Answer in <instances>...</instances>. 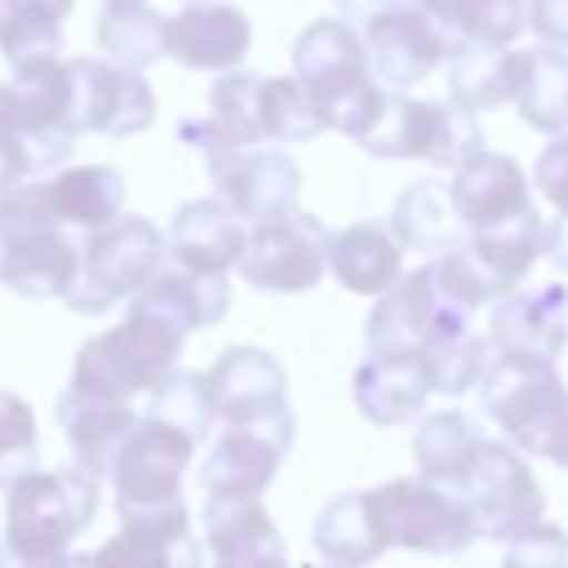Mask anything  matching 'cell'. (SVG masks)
<instances>
[{"label": "cell", "mask_w": 568, "mask_h": 568, "mask_svg": "<svg viewBox=\"0 0 568 568\" xmlns=\"http://www.w3.org/2000/svg\"><path fill=\"white\" fill-rule=\"evenodd\" d=\"M182 342H186V328L178 320L133 297L115 328L89 337L75 351V368L67 386L80 395L133 404V395H151L178 368Z\"/></svg>", "instance_id": "1"}, {"label": "cell", "mask_w": 568, "mask_h": 568, "mask_svg": "<svg viewBox=\"0 0 568 568\" xmlns=\"http://www.w3.org/2000/svg\"><path fill=\"white\" fill-rule=\"evenodd\" d=\"M293 80L315 102L320 124L337 129L355 142L377 124V115L386 106V93L368 71L364 40L346 18H320L297 36Z\"/></svg>", "instance_id": "2"}, {"label": "cell", "mask_w": 568, "mask_h": 568, "mask_svg": "<svg viewBox=\"0 0 568 568\" xmlns=\"http://www.w3.org/2000/svg\"><path fill=\"white\" fill-rule=\"evenodd\" d=\"M80 266L71 235L44 195V182H22L0 200V284L22 297H67Z\"/></svg>", "instance_id": "3"}, {"label": "cell", "mask_w": 568, "mask_h": 568, "mask_svg": "<svg viewBox=\"0 0 568 568\" xmlns=\"http://www.w3.org/2000/svg\"><path fill=\"white\" fill-rule=\"evenodd\" d=\"M98 515V479L75 466L62 470H31L4 497V546L9 555L27 559H58L71 555L67 546L93 524Z\"/></svg>", "instance_id": "4"}, {"label": "cell", "mask_w": 568, "mask_h": 568, "mask_svg": "<svg viewBox=\"0 0 568 568\" xmlns=\"http://www.w3.org/2000/svg\"><path fill=\"white\" fill-rule=\"evenodd\" d=\"M164 235L146 217L124 213L120 222L80 240L75 284L62 302L75 315H106L115 302H133L164 271Z\"/></svg>", "instance_id": "5"}, {"label": "cell", "mask_w": 568, "mask_h": 568, "mask_svg": "<svg viewBox=\"0 0 568 568\" xmlns=\"http://www.w3.org/2000/svg\"><path fill=\"white\" fill-rule=\"evenodd\" d=\"M368 155L382 160H426L435 169H462L470 155L484 151V129L470 111L430 98L386 93L377 124L359 138Z\"/></svg>", "instance_id": "6"}, {"label": "cell", "mask_w": 568, "mask_h": 568, "mask_svg": "<svg viewBox=\"0 0 568 568\" xmlns=\"http://www.w3.org/2000/svg\"><path fill=\"white\" fill-rule=\"evenodd\" d=\"M568 386L550 359L537 355H493L479 377V408L501 426L515 453H546V439L564 413Z\"/></svg>", "instance_id": "7"}, {"label": "cell", "mask_w": 568, "mask_h": 568, "mask_svg": "<svg viewBox=\"0 0 568 568\" xmlns=\"http://www.w3.org/2000/svg\"><path fill=\"white\" fill-rule=\"evenodd\" d=\"M364 501L386 550L399 546L422 555H457L475 541L470 510L453 488L426 479H386L377 488H364Z\"/></svg>", "instance_id": "8"}, {"label": "cell", "mask_w": 568, "mask_h": 568, "mask_svg": "<svg viewBox=\"0 0 568 568\" xmlns=\"http://www.w3.org/2000/svg\"><path fill=\"white\" fill-rule=\"evenodd\" d=\"M4 93H9V124H13V142L22 151L27 178L36 182L44 173H58L75 146L67 62L58 58L18 62Z\"/></svg>", "instance_id": "9"}, {"label": "cell", "mask_w": 568, "mask_h": 568, "mask_svg": "<svg viewBox=\"0 0 568 568\" xmlns=\"http://www.w3.org/2000/svg\"><path fill=\"white\" fill-rule=\"evenodd\" d=\"M191 457H195V444L138 413L124 448L115 453V466H111V484H115V510L120 519L124 515H155V510H173V506H186L182 497V479L191 470Z\"/></svg>", "instance_id": "10"}, {"label": "cell", "mask_w": 568, "mask_h": 568, "mask_svg": "<svg viewBox=\"0 0 568 568\" xmlns=\"http://www.w3.org/2000/svg\"><path fill=\"white\" fill-rule=\"evenodd\" d=\"M462 501L470 510L475 537H488V541H510L524 528L541 524V515H546V493H541L532 466L506 439H484V448L462 484Z\"/></svg>", "instance_id": "11"}, {"label": "cell", "mask_w": 568, "mask_h": 568, "mask_svg": "<svg viewBox=\"0 0 568 568\" xmlns=\"http://www.w3.org/2000/svg\"><path fill=\"white\" fill-rule=\"evenodd\" d=\"M466 328H470V315L435 288L430 266H417V271L399 275L373 302L368 324H364V342H368V355L395 359V355H422L426 342L453 337Z\"/></svg>", "instance_id": "12"}, {"label": "cell", "mask_w": 568, "mask_h": 568, "mask_svg": "<svg viewBox=\"0 0 568 568\" xmlns=\"http://www.w3.org/2000/svg\"><path fill=\"white\" fill-rule=\"evenodd\" d=\"M235 271L262 293H306L328 271V231L315 213L293 209L288 217L248 226Z\"/></svg>", "instance_id": "13"}, {"label": "cell", "mask_w": 568, "mask_h": 568, "mask_svg": "<svg viewBox=\"0 0 568 568\" xmlns=\"http://www.w3.org/2000/svg\"><path fill=\"white\" fill-rule=\"evenodd\" d=\"M213 200L244 226H262L275 217H288L297 209L302 169L293 155L275 146H244V151H204Z\"/></svg>", "instance_id": "14"}, {"label": "cell", "mask_w": 568, "mask_h": 568, "mask_svg": "<svg viewBox=\"0 0 568 568\" xmlns=\"http://www.w3.org/2000/svg\"><path fill=\"white\" fill-rule=\"evenodd\" d=\"M293 413L262 426H226L200 462L204 501H262L293 444Z\"/></svg>", "instance_id": "15"}, {"label": "cell", "mask_w": 568, "mask_h": 568, "mask_svg": "<svg viewBox=\"0 0 568 568\" xmlns=\"http://www.w3.org/2000/svg\"><path fill=\"white\" fill-rule=\"evenodd\" d=\"M71 124L75 133L133 138L155 124V93L142 71L115 67L106 58H71Z\"/></svg>", "instance_id": "16"}, {"label": "cell", "mask_w": 568, "mask_h": 568, "mask_svg": "<svg viewBox=\"0 0 568 568\" xmlns=\"http://www.w3.org/2000/svg\"><path fill=\"white\" fill-rule=\"evenodd\" d=\"M204 382H209L213 417H222L226 426H262V422L293 413L288 408V377H284L280 359L257 351V346L222 351L217 364L204 373Z\"/></svg>", "instance_id": "17"}, {"label": "cell", "mask_w": 568, "mask_h": 568, "mask_svg": "<svg viewBox=\"0 0 568 568\" xmlns=\"http://www.w3.org/2000/svg\"><path fill=\"white\" fill-rule=\"evenodd\" d=\"M89 568H204V541L195 537L191 506L124 515L120 528L89 555Z\"/></svg>", "instance_id": "18"}, {"label": "cell", "mask_w": 568, "mask_h": 568, "mask_svg": "<svg viewBox=\"0 0 568 568\" xmlns=\"http://www.w3.org/2000/svg\"><path fill=\"white\" fill-rule=\"evenodd\" d=\"M253 27L248 13L222 0L209 4H182L173 18H164V58L182 62L186 71H240L248 58Z\"/></svg>", "instance_id": "19"}, {"label": "cell", "mask_w": 568, "mask_h": 568, "mask_svg": "<svg viewBox=\"0 0 568 568\" xmlns=\"http://www.w3.org/2000/svg\"><path fill=\"white\" fill-rule=\"evenodd\" d=\"M488 346L497 355H537V359H559L568 346V288L564 284H541L528 293H506L488 311Z\"/></svg>", "instance_id": "20"}, {"label": "cell", "mask_w": 568, "mask_h": 568, "mask_svg": "<svg viewBox=\"0 0 568 568\" xmlns=\"http://www.w3.org/2000/svg\"><path fill=\"white\" fill-rule=\"evenodd\" d=\"M359 40H364V58H368L373 80H382L390 89H408L444 62L439 36L430 31V22L413 4H395L377 18H368Z\"/></svg>", "instance_id": "21"}, {"label": "cell", "mask_w": 568, "mask_h": 568, "mask_svg": "<svg viewBox=\"0 0 568 568\" xmlns=\"http://www.w3.org/2000/svg\"><path fill=\"white\" fill-rule=\"evenodd\" d=\"M200 528L213 568H288L284 537L262 501H204Z\"/></svg>", "instance_id": "22"}, {"label": "cell", "mask_w": 568, "mask_h": 568, "mask_svg": "<svg viewBox=\"0 0 568 568\" xmlns=\"http://www.w3.org/2000/svg\"><path fill=\"white\" fill-rule=\"evenodd\" d=\"M448 200H453V213L466 226V235L488 231V226H497V222H506L532 204L524 169L501 151H479L462 169H453Z\"/></svg>", "instance_id": "23"}, {"label": "cell", "mask_w": 568, "mask_h": 568, "mask_svg": "<svg viewBox=\"0 0 568 568\" xmlns=\"http://www.w3.org/2000/svg\"><path fill=\"white\" fill-rule=\"evenodd\" d=\"M244 235H248V226L235 222L217 200H191V204H182L173 213L164 248H169L173 266L226 280V271L244 253Z\"/></svg>", "instance_id": "24"}, {"label": "cell", "mask_w": 568, "mask_h": 568, "mask_svg": "<svg viewBox=\"0 0 568 568\" xmlns=\"http://www.w3.org/2000/svg\"><path fill=\"white\" fill-rule=\"evenodd\" d=\"M58 422L67 430V444L75 453V470H84L89 479H106L115 466V453L124 448L138 408L120 404V399H98V395H80V390H62L58 395Z\"/></svg>", "instance_id": "25"}, {"label": "cell", "mask_w": 568, "mask_h": 568, "mask_svg": "<svg viewBox=\"0 0 568 568\" xmlns=\"http://www.w3.org/2000/svg\"><path fill=\"white\" fill-rule=\"evenodd\" d=\"M444 44V58L457 49H510L528 27V0H413Z\"/></svg>", "instance_id": "26"}, {"label": "cell", "mask_w": 568, "mask_h": 568, "mask_svg": "<svg viewBox=\"0 0 568 568\" xmlns=\"http://www.w3.org/2000/svg\"><path fill=\"white\" fill-rule=\"evenodd\" d=\"M541 213L528 204L524 213L488 226V231H470L462 240L479 284L488 288V297H506L519 288V280L532 271V262L541 257Z\"/></svg>", "instance_id": "27"}, {"label": "cell", "mask_w": 568, "mask_h": 568, "mask_svg": "<svg viewBox=\"0 0 568 568\" xmlns=\"http://www.w3.org/2000/svg\"><path fill=\"white\" fill-rule=\"evenodd\" d=\"M53 217L71 235H93L111 222L124 217V178L111 164H80V169H58L53 178H40Z\"/></svg>", "instance_id": "28"}, {"label": "cell", "mask_w": 568, "mask_h": 568, "mask_svg": "<svg viewBox=\"0 0 568 568\" xmlns=\"http://www.w3.org/2000/svg\"><path fill=\"white\" fill-rule=\"evenodd\" d=\"M351 395H355V408L373 426H404L408 417H417L426 408V395H430L422 355H395V359L368 355L355 368Z\"/></svg>", "instance_id": "29"}, {"label": "cell", "mask_w": 568, "mask_h": 568, "mask_svg": "<svg viewBox=\"0 0 568 568\" xmlns=\"http://www.w3.org/2000/svg\"><path fill=\"white\" fill-rule=\"evenodd\" d=\"M328 271L342 288L382 297L404 275V248L390 240L382 222H355L328 235Z\"/></svg>", "instance_id": "30"}, {"label": "cell", "mask_w": 568, "mask_h": 568, "mask_svg": "<svg viewBox=\"0 0 568 568\" xmlns=\"http://www.w3.org/2000/svg\"><path fill=\"white\" fill-rule=\"evenodd\" d=\"M484 448V435L479 426L457 413V408H444V413H426L413 430V462H417V479L426 484H439V488H453L462 493L475 457Z\"/></svg>", "instance_id": "31"}, {"label": "cell", "mask_w": 568, "mask_h": 568, "mask_svg": "<svg viewBox=\"0 0 568 568\" xmlns=\"http://www.w3.org/2000/svg\"><path fill=\"white\" fill-rule=\"evenodd\" d=\"M515 111L524 124H532L546 138L568 133V53L532 44L515 49V89H510Z\"/></svg>", "instance_id": "32"}, {"label": "cell", "mask_w": 568, "mask_h": 568, "mask_svg": "<svg viewBox=\"0 0 568 568\" xmlns=\"http://www.w3.org/2000/svg\"><path fill=\"white\" fill-rule=\"evenodd\" d=\"M390 240L399 248H417V253H448L466 240V226L457 222L453 213V200H448V182L444 178H422L413 182L395 209H390Z\"/></svg>", "instance_id": "33"}, {"label": "cell", "mask_w": 568, "mask_h": 568, "mask_svg": "<svg viewBox=\"0 0 568 568\" xmlns=\"http://www.w3.org/2000/svg\"><path fill=\"white\" fill-rule=\"evenodd\" d=\"M315 550L333 568H364L377 555H386L364 493H337L333 501H324V510L315 519Z\"/></svg>", "instance_id": "34"}, {"label": "cell", "mask_w": 568, "mask_h": 568, "mask_svg": "<svg viewBox=\"0 0 568 568\" xmlns=\"http://www.w3.org/2000/svg\"><path fill=\"white\" fill-rule=\"evenodd\" d=\"M448 62V93L453 106L479 115L510 102L515 89V49H457Z\"/></svg>", "instance_id": "35"}, {"label": "cell", "mask_w": 568, "mask_h": 568, "mask_svg": "<svg viewBox=\"0 0 568 568\" xmlns=\"http://www.w3.org/2000/svg\"><path fill=\"white\" fill-rule=\"evenodd\" d=\"M71 4L75 0H0V53L13 67L31 58H58Z\"/></svg>", "instance_id": "36"}, {"label": "cell", "mask_w": 568, "mask_h": 568, "mask_svg": "<svg viewBox=\"0 0 568 568\" xmlns=\"http://www.w3.org/2000/svg\"><path fill=\"white\" fill-rule=\"evenodd\" d=\"M98 49L115 67H146L164 53V18L142 0V4H106L98 13Z\"/></svg>", "instance_id": "37"}, {"label": "cell", "mask_w": 568, "mask_h": 568, "mask_svg": "<svg viewBox=\"0 0 568 568\" xmlns=\"http://www.w3.org/2000/svg\"><path fill=\"white\" fill-rule=\"evenodd\" d=\"M320 111L293 75H262L257 84V133L262 142H311L320 133Z\"/></svg>", "instance_id": "38"}, {"label": "cell", "mask_w": 568, "mask_h": 568, "mask_svg": "<svg viewBox=\"0 0 568 568\" xmlns=\"http://www.w3.org/2000/svg\"><path fill=\"white\" fill-rule=\"evenodd\" d=\"M422 368H426L430 390L466 395L479 386V377L488 368V337H479L475 328L453 333V337H435L422 346Z\"/></svg>", "instance_id": "39"}, {"label": "cell", "mask_w": 568, "mask_h": 568, "mask_svg": "<svg viewBox=\"0 0 568 568\" xmlns=\"http://www.w3.org/2000/svg\"><path fill=\"white\" fill-rule=\"evenodd\" d=\"M146 417L182 430L191 444H204L213 430V399H209V382L204 373H182L173 368L155 390H151V408Z\"/></svg>", "instance_id": "40"}, {"label": "cell", "mask_w": 568, "mask_h": 568, "mask_svg": "<svg viewBox=\"0 0 568 568\" xmlns=\"http://www.w3.org/2000/svg\"><path fill=\"white\" fill-rule=\"evenodd\" d=\"M40 430L22 395L0 390V488H13L22 475L40 470Z\"/></svg>", "instance_id": "41"}, {"label": "cell", "mask_w": 568, "mask_h": 568, "mask_svg": "<svg viewBox=\"0 0 568 568\" xmlns=\"http://www.w3.org/2000/svg\"><path fill=\"white\" fill-rule=\"evenodd\" d=\"M501 568H568V532L559 524H532L506 541Z\"/></svg>", "instance_id": "42"}, {"label": "cell", "mask_w": 568, "mask_h": 568, "mask_svg": "<svg viewBox=\"0 0 568 568\" xmlns=\"http://www.w3.org/2000/svg\"><path fill=\"white\" fill-rule=\"evenodd\" d=\"M532 178H537L541 195L550 200L555 217H568V133H559V138H550V142L541 146Z\"/></svg>", "instance_id": "43"}, {"label": "cell", "mask_w": 568, "mask_h": 568, "mask_svg": "<svg viewBox=\"0 0 568 568\" xmlns=\"http://www.w3.org/2000/svg\"><path fill=\"white\" fill-rule=\"evenodd\" d=\"M528 27L546 49L568 53V0H528Z\"/></svg>", "instance_id": "44"}, {"label": "cell", "mask_w": 568, "mask_h": 568, "mask_svg": "<svg viewBox=\"0 0 568 568\" xmlns=\"http://www.w3.org/2000/svg\"><path fill=\"white\" fill-rule=\"evenodd\" d=\"M22 182H31V178H27L22 151H18V142H13V124H9V93H4V84H0V200H4L9 191H18Z\"/></svg>", "instance_id": "45"}, {"label": "cell", "mask_w": 568, "mask_h": 568, "mask_svg": "<svg viewBox=\"0 0 568 568\" xmlns=\"http://www.w3.org/2000/svg\"><path fill=\"white\" fill-rule=\"evenodd\" d=\"M541 253L550 257V266L568 271V217H550L541 226Z\"/></svg>", "instance_id": "46"}, {"label": "cell", "mask_w": 568, "mask_h": 568, "mask_svg": "<svg viewBox=\"0 0 568 568\" xmlns=\"http://www.w3.org/2000/svg\"><path fill=\"white\" fill-rule=\"evenodd\" d=\"M395 4H408V0H337V9L346 13V22H368V18H377V13L395 9Z\"/></svg>", "instance_id": "47"}, {"label": "cell", "mask_w": 568, "mask_h": 568, "mask_svg": "<svg viewBox=\"0 0 568 568\" xmlns=\"http://www.w3.org/2000/svg\"><path fill=\"white\" fill-rule=\"evenodd\" d=\"M541 457H550L559 470H568V399H564V413H559V422H555V430H550Z\"/></svg>", "instance_id": "48"}, {"label": "cell", "mask_w": 568, "mask_h": 568, "mask_svg": "<svg viewBox=\"0 0 568 568\" xmlns=\"http://www.w3.org/2000/svg\"><path fill=\"white\" fill-rule=\"evenodd\" d=\"M67 568H89V555H71V559H67Z\"/></svg>", "instance_id": "49"}, {"label": "cell", "mask_w": 568, "mask_h": 568, "mask_svg": "<svg viewBox=\"0 0 568 568\" xmlns=\"http://www.w3.org/2000/svg\"><path fill=\"white\" fill-rule=\"evenodd\" d=\"M106 4H142V0H106Z\"/></svg>", "instance_id": "50"}, {"label": "cell", "mask_w": 568, "mask_h": 568, "mask_svg": "<svg viewBox=\"0 0 568 568\" xmlns=\"http://www.w3.org/2000/svg\"><path fill=\"white\" fill-rule=\"evenodd\" d=\"M186 4H209V0H186Z\"/></svg>", "instance_id": "51"}]
</instances>
